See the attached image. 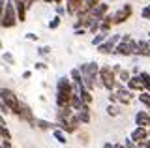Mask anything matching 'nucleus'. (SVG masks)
<instances>
[{"mask_svg":"<svg viewBox=\"0 0 150 148\" xmlns=\"http://www.w3.org/2000/svg\"><path fill=\"white\" fill-rule=\"evenodd\" d=\"M73 96V81L68 79H58L56 82V105L58 107H64V105H69Z\"/></svg>","mask_w":150,"mask_h":148,"instance_id":"nucleus-1","label":"nucleus"},{"mask_svg":"<svg viewBox=\"0 0 150 148\" xmlns=\"http://www.w3.org/2000/svg\"><path fill=\"white\" fill-rule=\"evenodd\" d=\"M19 23V15H17V8L13 0H6V10H4V17H2V26L4 28H13Z\"/></svg>","mask_w":150,"mask_h":148,"instance_id":"nucleus-2","label":"nucleus"},{"mask_svg":"<svg viewBox=\"0 0 150 148\" xmlns=\"http://www.w3.org/2000/svg\"><path fill=\"white\" fill-rule=\"evenodd\" d=\"M115 53H116V54H122V56L137 54V41H133V39H131L128 34H126V36H122V39H120V43L116 45Z\"/></svg>","mask_w":150,"mask_h":148,"instance_id":"nucleus-3","label":"nucleus"},{"mask_svg":"<svg viewBox=\"0 0 150 148\" xmlns=\"http://www.w3.org/2000/svg\"><path fill=\"white\" fill-rule=\"evenodd\" d=\"M0 99L4 101V103L8 105L9 109H11L13 114H19V107H21V101H19L17 94L13 90L9 88H0Z\"/></svg>","mask_w":150,"mask_h":148,"instance_id":"nucleus-4","label":"nucleus"},{"mask_svg":"<svg viewBox=\"0 0 150 148\" xmlns=\"http://www.w3.org/2000/svg\"><path fill=\"white\" fill-rule=\"evenodd\" d=\"M100 82H101L103 88H107V90L111 92V90L116 86L115 69H111V68H101V69H100Z\"/></svg>","mask_w":150,"mask_h":148,"instance_id":"nucleus-5","label":"nucleus"},{"mask_svg":"<svg viewBox=\"0 0 150 148\" xmlns=\"http://www.w3.org/2000/svg\"><path fill=\"white\" fill-rule=\"evenodd\" d=\"M122 39V36H111V38H107L103 43L98 45V51H100L101 54H109V53H115V45H116V41H120Z\"/></svg>","mask_w":150,"mask_h":148,"instance_id":"nucleus-6","label":"nucleus"},{"mask_svg":"<svg viewBox=\"0 0 150 148\" xmlns=\"http://www.w3.org/2000/svg\"><path fill=\"white\" fill-rule=\"evenodd\" d=\"M131 13H133L131 6H128V4H126V6H122L120 10L116 11L115 15H112V23H115V25H122L124 21H128L129 17H131Z\"/></svg>","mask_w":150,"mask_h":148,"instance_id":"nucleus-7","label":"nucleus"},{"mask_svg":"<svg viewBox=\"0 0 150 148\" xmlns=\"http://www.w3.org/2000/svg\"><path fill=\"white\" fill-rule=\"evenodd\" d=\"M19 118H23V120H26L30 126H34V114H32V111H30V107H28L26 103H21V107H19V114H17Z\"/></svg>","mask_w":150,"mask_h":148,"instance_id":"nucleus-8","label":"nucleus"},{"mask_svg":"<svg viewBox=\"0 0 150 148\" xmlns=\"http://www.w3.org/2000/svg\"><path fill=\"white\" fill-rule=\"evenodd\" d=\"M83 6H84V0H68V13L69 15H77L79 11L83 10Z\"/></svg>","mask_w":150,"mask_h":148,"instance_id":"nucleus-9","label":"nucleus"},{"mask_svg":"<svg viewBox=\"0 0 150 148\" xmlns=\"http://www.w3.org/2000/svg\"><path fill=\"white\" fill-rule=\"evenodd\" d=\"M131 139L135 142H141L144 139H148V129L144 126H137V129H133V133H131Z\"/></svg>","mask_w":150,"mask_h":148,"instance_id":"nucleus-10","label":"nucleus"},{"mask_svg":"<svg viewBox=\"0 0 150 148\" xmlns=\"http://www.w3.org/2000/svg\"><path fill=\"white\" fill-rule=\"evenodd\" d=\"M75 114L79 116V120H81V124H88L90 122V105L84 103L79 111H75Z\"/></svg>","mask_w":150,"mask_h":148,"instance_id":"nucleus-11","label":"nucleus"},{"mask_svg":"<svg viewBox=\"0 0 150 148\" xmlns=\"http://www.w3.org/2000/svg\"><path fill=\"white\" fill-rule=\"evenodd\" d=\"M128 88H129V90H137V92H143V90H144V85H143V79H141V75L131 77V79L128 81Z\"/></svg>","mask_w":150,"mask_h":148,"instance_id":"nucleus-12","label":"nucleus"},{"mask_svg":"<svg viewBox=\"0 0 150 148\" xmlns=\"http://www.w3.org/2000/svg\"><path fill=\"white\" fill-rule=\"evenodd\" d=\"M107 10H109V6H107V4H103V2H100V4H98V6L92 10V15L96 17V19H100V21H101L103 17L107 15Z\"/></svg>","mask_w":150,"mask_h":148,"instance_id":"nucleus-13","label":"nucleus"},{"mask_svg":"<svg viewBox=\"0 0 150 148\" xmlns=\"http://www.w3.org/2000/svg\"><path fill=\"white\" fill-rule=\"evenodd\" d=\"M115 25L112 23V15H105L101 19V25H100V32H103V34H109V30H111V26Z\"/></svg>","mask_w":150,"mask_h":148,"instance_id":"nucleus-14","label":"nucleus"},{"mask_svg":"<svg viewBox=\"0 0 150 148\" xmlns=\"http://www.w3.org/2000/svg\"><path fill=\"white\" fill-rule=\"evenodd\" d=\"M116 98H118L120 103H129L131 101V92L126 88H116Z\"/></svg>","mask_w":150,"mask_h":148,"instance_id":"nucleus-15","label":"nucleus"},{"mask_svg":"<svg viewBox=\"0 0 150 148\" xmlns=\"http://www.w3.org/2000/svg\"><path fill=\"white\" fill-rule=\"evenodd\" d=\"M135 122H137V126H150V114L144 113V111H141V113H137V116H135Z\"/></svg>","mask_w":150,"mask_h":148,"instance_id":"nucleus-16","label":"nucleus"},{"mask_svg":"<svg viewBox=\"0 0 150 148\" xmlns=\"http://www.w3.org/2000/svg\"><path fill=\"white\" fill-rule=\"evenodd\" d=\"M137 54L150 56V41H137Z\"/></svg>","mask_w":150,"mask_h":148,"instance_id":"nucleus-17","label":"nucleus"},{"mask_svg":"<svg viewBox=\"0 0 150 148\" xmlns=\"http://www.w3.org/2000/svg\"><path fill=\"white\" fill-rule=\"evenodd\" d=\"M53 137H54L56 141L60 142V144H66V142H68V139H66V133H64V129H54V131H53Z\"/></svg>","mask_w":150,"mask_h":148,"instance_id":"nucleus-18","label":"nucleus"},{"mask_svg":"<svg viewBox=\"0 0 150 148\" xmlns=\"http://www.w3.org/2000/svg\"><path fill=\"white\" fill-rule=\"evenodd\" d=\"M34 128H40V129H51V128H53V124L47 122V120H40V118H36V120H34Z\"/></svg>","mask_w":150,"mask_h":148,"instance_id":"nucleus-19","label":"nucleus"},{"mask_svg":"<svg viewBox=\"0 0 150 148\" xmlns=\"http://www.w3.org/2000/svg\"><path fill=\"white\" fill-rule=\"evenodd\" d=\"M101 0H84V6H83V10L84 11H92L94 8L98 6V4H100Z\"/></svg>","mask_w":150,"mask_h":148,"instance_id":"nucleus-20","label":"nucleus"},{"mask_svg":"<svg viewBox=\"0 0 150 148\" xmlns=\"http://www.w3.org/2000/svg\"><path fill=\"white\" fill-rule=\"evenodd\" d=\"M71 79H73V82H83V73H81V69L79 68H75V69H71Z\"/></svg>","mask_w":150,"mask_h":148,"instance_id":"nucleus-21","label":"nucleus"},{"mask_svg":"<svg viewBox=\"0 0 150 148\" xmlns=\"http://www.w3.org/2000/svg\"><path fill=\"white\" fill-rule=\"evenodd\" d=\"M139 101L143 105H146V107H150V90L148 92H141V94H139Z\"/></svg>","mask_w":150,"mask_h":148,"instance_id":"nucleus-22","label":"nucleus"},{"mask_svg":"<svg viewBox=\"0 0 150 148\" xmlns=\"http://www.w3.org/2000/svg\"><path fill=\"white\" fill-rule=\"evenodd\" d=\"M0 137L2 139H11V133H9V129L4 126V124H0Z\"/></svg>","mask_w":150,"mask_h":148,"instance_id":"nucleus-23","label":"nucleus"},{"mask_svg":"<svg viewBox=\"0 0 150 148\" xmlns=\"http://www.w3.org/2000/svg\"><path fill=\"white\" fill-rule=\"evenodd\" d=\"M105 38H107V34H103V32H101V34H98V36H94V38H92V45L103 43V39H105Z\"/></svg>","mask_w":150,"mask_h":148,"instance_id":"nucleus-24","label":"nucleus"},{"mask_svg":"<svg viewBox=\"0 0 150 148\" xmlns=\"http://www.w3.org/2000/svg\"><path fill=\"white\" fill-rule=\"evenodd\" d=\"M141 79H143V85L144 88L150 90V73H141Z\"/></svg>","mask_w":150,"mask_h":148,"instance_id":"nucleus-25","label":"nucleus"},{"mask_svg":"<svg viewBox=\"0 0 150 148\" xmlns=\"http://www.w3.org/2000/svg\"><path fill=\"white\" fill-rule=\"evenodd\" d=\"M118 75H120V79L124 81V82H128L129 79H131V75H129V71H126V69H120L118 71Z\"/></svg>","mask_w":150,"mask_h":148,"instance_id":"nucleus-26","label":"nucleus"},{"mask_svg":"<svg viewBox=\"0 0 150 148\" xmlns=\"http://www.w3.org/2000/svg\"><path fill=\"white\" fill-rule=\"evenodd\" d=\"M107 114H109V116H118V109L116 107H112V105H109V107H107Z\"/></svg>","mask_w":150,"mask_h":148,"instance_id":"nucleus-27","label":"nucleus"},{"mask_svg":"<svg viewBox=\"0 0 150 148\" xmlns=\"http://www.w3.org/2000/svg\"><path fill=\"white\" fill-rule=\"evenodd\" d=\"M141 17H143V19H150V6H144V8H143Z\"/></svg>","mask_w":150,"mask_h":148,"instance_id":"nucleus-28","label":"nucleus"},{"mask_svg":"<svg viewBox=\"0 0 150 148\" xmlns=\"http://www.w3.org/2000/svg\"><path fill=\"white\" fill-rule=\"evenodd\" d=\"M0 113H4V114H8V113H11V109H9V107H8V105H6V103H4V101H2V99H0Z\"/></svg>","mask_w":150,"mask_h":148,"instance_id":"nucleus-29","label":"nucleus"},{"mask_svg":"<svg viewBox=\"0 0 150 148\" xmlns=\"http://www.w3.org/2000/svg\"><path fill=\"white\" fill-rule=\"evenodd\" d=\"M4 10H6V0H0V26H2V17H4Z\"/></svg>","mask_w":150,"mask_h":148,"instance_id":"nucleus-30","label":"nucleus"},{"mask_svg":"<svg viewBox=\"0 0 150 148\" xmlns=\"http://www.w3.org/2000/svg\"><path fill=\"white\" fill-rule=\"evenodd\" d=\"M58 25H60V17H54V19L49 23V28L54 30V28H58Z\"/></svg>","mask_w":150,"mask_h":148,"instance_id":"nucleus-31","label":"nucleus"},{"mask_svg":"<svg viewBox=\"0 0 150 148\" xmlns=\"http://www.w3.org/2000/svg\"><path fill=\"white\" fill-rule=\"evenodd\" d=\"M26 38L30 39V41H38V34H34V32H28V34H26Z\"/></svg>","mask_w":150,"mask_h":148,"instance_id":"nucleus-32","label":"nucleus"},{"mask_svg":"<svg viewBox=\"0 0 150 148\" xmlns=\"http://www.w3.org/2000/svg\"><path fill=\"white\" fill-rule=\"evenodd\" d=\"M4 60H8L9 64H13V62H15V60H13V56H11L9 53H4Z\"/></svg>","mask_w":150,"mask_h":148,"instance_id":"nucleus-33","label":"nucleus"},{"mask_svg":"<svg viewBox=\"0 0 150 148\" xmlns=\"http://www.w3.org/2000/svg\"><path fill=\"white\" fill-rule=\"evenodd\" d=\"M49 51H51L49 47H41L40 49V54H49Z\"/></svg>","mask_w":150,"mask_h":148,"instance_id":"nucleus-34","label":"nucleus"},{"mask_svg":"<svg viewBox=\"0 0 150 148\" xmlns=\"http://www.w3.org/2000/svg\"><path fill=\"white\" fill-rule=\"evenodd\" d=\"M109 101H111V103H115V101H118V98H116V94H109Z\"/></svg>","mask_w":150,"mask_h":148,"instance_id":"nucleus-35","label":"nucleus"},{"mask_svg":"<svg viewBox=\"0 0 150 148\" xmlns=\"http://www.w3.org/2000/svg\"><path fill=\"white\" fill-rule=\"evenodd\" d=\"M25 2H26V8H32V6H34V2H36V0H25Z\"/></svg>","mask_w":150,"mask_h":148,"instance_id":"nucleus-36","label":"nucleus"},{"mask_svg":"<svg viewBox=\"0 0 150 148\" xmlns=\"http://www.w3.org/2000/svg\"><path fill=\"white\" fill-rule=\"evenodd\" d=\"M56 11H58V15H62V13H64V11H68V10H64L62 6H58V8H56Z\"/></svg>","mask_w":150,"mask_h":148,"instance_id":"nucleus-37","label":"nucleus"},{"mask_svg":"<svg viewBox=\"0 0 150 148\" xmlns=\"http://www.w3.org/2000/svg\"><path fill=\"white\" fill-rule=\"evenodd\" d=\"M36 68H38V69H45V64H41V62H38V64H36Z\"/></svg>","mask_w":150,"mask_h":148,"instance_id":"nucleus-38","label":"nucleus"},{"mask_svg":"<svg viewBox=\"0 0 150 148\" xmlns=\"http://www.w3.org/2000/svg\"><path fill=\"white\" fill-rule=\"evenodd\" d=\"M30 75H32L30 71H25V73H23V77H25V79H30Z\"/></svg>","mask_w":150,"mask_h":148,"instance_id":"nucleus-39","label":"nucleus"},{"mask_svg":"<svg viewBox=\"0 0 150 148\" xmlns=\"http://www.w3.org/2000/svg\"><path fill=\"white\" fill-rule=\"evenodd\" d=\"M103 148H115V144H111V142H105V144H103Z\"/></svg>","mask_w":150,"mask_h":148,"instance_id":"nucleus-40","label":"nucleus"},{"mask_svg":"<svg viewBox=\"0 0 150 148\" xmlns=\"http://www.w3.org/2000/svg\"><path fill=\"white\" fill-rule=\"evenodd\" d=\"M115 148H126V144H115Z\"/></svg>","mask_w":150,"mask_h":148,"instance_id":"nucleus-41","label":"nucleus"},{"mask_svg":"<svg viewBox=\"0 0 150 148\" xmlns=\"http://www.w3.org/2000/svg\"><path fill=\"white\" fill-rule=\"evenodd\" d=\"M13 2H15V4H19V2H25V0H13Z\"/></svg>","mask_w":150,"mask_h":148,"instance_id":"nucleus-42","label":"nucleus"},{"mask_svg":"<svg viewBox=\"0 0 150 148\" xmlns=\"http://www.w3.org/2000/svg\"><path fill=\"white\" fill-rule=\"evenodd\" d=\"M53 2H54V4H60V2H62V0H53Z\"/></svg>","mask_w":150,"mask_h":148,"instance_id":"nucleus-43","label":"nucleus"},{"mask_svg":"<svg viewBox=\"0 0 150 148\" xmlns=\"http://www.w3.org/2000/svg\"><path fill=\"white\" fill-rule=\"evenodd\" d=\"M43 2H53V0H43Z\"/></svg>","mask_w":150,"mask_h":148,"instance_id":"nucleus-44","label":"nucleus"},{"mask_svg":"<svg viewBox=\"0 0 150 148\" xmlns=\"http://www.w3.org/2000/svg\"><path fill=\"white\" fill-rule=\"evenodd\" d=\"M0 142H2V137H0Z\"/></svg>","mask_w":150,"mask_h":148,"instance_id":"nucleus-45","label":"nucleus"},{"mask_svg":"<svg viewBox=\"0 0 150 148\" xmlns=\"http://www.w3.org/2000/svg\"><path fill=\"white\" fill-rule=\"evenodd\" d=\"M148 36H150V32H148Z\"/></svg>","mask_w":150,"mask_h":148,"instance_id":"nucleus-46","label":"nucleus"}]
</instances>
